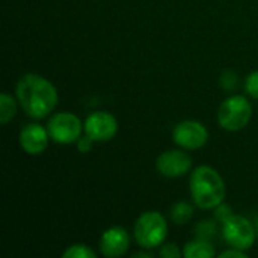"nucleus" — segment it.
<instances>
[{"instance_id": "f257e3e1", "label": "nucleus", "mask_w": 258, "mask_h": 258, "mask_svg": "<svg viewBox=\"0 0 258 258\" xmlns=\"http://www.w3.org/2000/svg\"><path fill=\"white\" fill-rule=\"evenodd\" d=\"M17 100L21 109L35 119H44L57 104V91L51 82L39 74H24L17 82Z\"/></svg>"}, {"instance_id": "f03ea898", "label": "nucleus", "mask_w": 258, "mask_h": 258, "mask_svg": "<svg viewBox=\"0 0 258 258\" xmlns=\"http://www.w3.org/2000/svg\"><path fill=\"white\" fill-rule=\"evenodd\" d=\"M190 195L197 207L203 210H213L224 203L227 187L221 174L212 166L201 165L190 174Z\"/></svg>"}, {"instance_id": "7ed1b4c3", "label": "nucleus", "mask_w": 258, "mask_h": 258, "mask_svg": "<svg viewBox=\"0 0 258 258\" xmlns=\"http://www.w3.org/2000/svg\"><path fill=\"white\" fill-rule=\"evenodd\" d=\"M133 234L139 246L144 249H154L163 245L168 236V222L159 212H145L136 219Z\"/></svg>"}, {"instance_id": "20e7f679", "label": "nucleus", "mask_w": 258, "mask_h": 258, "mask_svg": "<svg viewBox=\"0 0 258 258\" xmlns=\"http://www.w3.org/2000/svg\"><path fill=\"white\" fill-rule=\"evenodd\" d=\"M252 118V106L243 95H233L224 100L218 109V122L227 132L245 128Z\"/></svg>"}, {"instance_id": "39448f33", "label": "nucleus", "mask_w": 258, "mask_h": 258, "mask_svg": "<svg viewBox=\"0 0 258 258\" xmlns=\"http://www.w3.org/2000/svg\"><path fill=\"white\" fill-rule=\"evenodd\" d=\"M47 130L51 141L60 145H70L82 138L85 125L77 115L71 112H59L50 116Z\"/></svg>"}, {"instance_id": "423d86ee", "label": "nucleus", "mask_w": 258, "mask_h": 258, "mask_svg": "<svg viewBox=\"0 0 258 258\" xmlns=\"http://www.w3.org/2000/svg\"><path fill=\"white\" fill-rule=\"evenodd\" d=\"M222 234L225 242L231 248H237L242 251L251 249L257 237L252 222L239 215H233L227 222L222 224Z\"/></svg>"}, {"instance_id": "0eeeda50", "label": "nucleus", "mask_w": 258, "mask_h": 258, "mask_svg": "<svg viewBox=\"0 0 258 258\" xmlns=\"http://www.w3.org/2000/svg\"><path fill=\"white\" fill-rule=\"evenodd\" d=\"M172 138L174 142L184 150H200L209 141V130L200 121L186 119L174 127Z\"/></svg>"}, {"instance_id": "6e6552de", "label": "nucleus", "mask_w": 258, "mask_h": 258, "mask_svg": "<svg viewBox=\"0 0 258 258\" xmlns=\"http://www.w3.org/2000/svg\"><path fill=\"white\" fill-rule=\"evenodd\" d=\"M85 135L92 138L95 142L112 141L118 133L116 118L104 110L92 112L85 119Z\"/></svg>"}, {"instance_id": "1a4fd4ad", "label": "nucleus", "mask_w": 258, "mask_h": 258, "mask_svg": "<svg viewBox=\"0 0 258 258\" xmlns=\"http://www.w3.org/2000/svg\"><path fill=\"white\" fill-rule=\"evenodd\" d=\"M156 168L166 178H178L192 169V159L181 150H168L157 157Z\"/></svg>"}, {"instance_id": "9d476101", "label": "nucleus", "mask_w": 258, "mask_h": 258, "mask_svg": "<svg viewBox=\"0 0 258 258\" xmlns=\"http://www.w3.org/2000/svg\"><path fill=\"white\" fill-rule=\"evenodd\" d=\"M48 130L39 124H27L21 128L18 141L24 153L30 156L42 154L48 147Z\"/></svg>"}, {"instance_id": "9b49d317", "label": "nucleus", "mask_w": 258, "mask_h": 258, "mask_svg": "<svg viewBox=\"0 0 258 258\" xmlns=\"http://www.w3.org/2000/svg\"><path fill=\"white\" fill-rule=\"evenodd\" d=\"M130 248V236L122 227L107 228L100 239V251L104 257L116 258L124 255Z\"/></svg>"}, {"instance_id": "f8f14e48", "label": "nucleus", "mask_w": 258, "mask_h": 258, "mask_svg": "<svg viewBox=\"0 0 258 258\" xmlns=\"http://www.w3.org/2000/svg\"><path fill=\"white\" fill-rule=\"evenodd\" d=\"M183 255L186 258H213L216 255V251L209 240L197 239L184 246Z\"/></svg>"}, {"instance_id": "ddd939ff", "label": "nucleus", "mask_w": 258, "mask_h": 258, "mask_svg": "<svg viewBox=\"0 0 258 258\" xmlns=\"http://www.w3.org/2000/svg\"><path fill=\"white\" fill-rule=\"evenodd\" d=\"M192 218H194V207L189 203L180 201V203L172 206V209H171V219L177 225H186L187 222H190Z\"/></svg>"}, {"instance_id": "4468645a", "label": "nucleus", "mask_w": 258, "mask_h": 258, "mask_svg": "<svg viewBox=\"0 0 258 258\" xmlns=\"http://www.w3.org/2000/svg\"><path fill=\"white\" fill-rule=\"evenodd\" d=\"M17 113V103L12 98V95L3 92L0 94V124L6 125L9 121L14 119Z\"/></svg>"}, {"instance_id": "2eb2a0df", "label": "nucleus", "mask_w": 258, "mask_h": 258, "mask_svg": "<svg viewBox=\"0 0 258 258\" xmlns=\"http://www.w3.org/2000/svg\"><path fill=\"white\" fill-rule=\"evenodd\" d=\"M63 258H95V252L89 246L77 243V245L70 246L63 252Z\"/></svg>"}, {"instance_id": "dca6fc26", "label": "nucleus", "mask_w": 258, "mask_h": 258, "mask_svg": "<svg viewBox=\"0 0 258 258\" xmlns=\"http://www.w3.org/2000/svg\"><path fill=\"white\" fill-rule=\"evenodd\" d=\"M195 234L198 239L203 240H210L216 234V224L213 221H201L195 227Z\"/></svg>"}, {"instance_id": "f3484780", "label": "nucleus", "mask_w": 258, "mask_h": 258, "mask_svg": "<svg viewBox=\"0 0 258 258\" xmlns=\"http://www.w3.org/2000/svg\"><path fill=\"white\" fill-rule=\"evenodd\" d=\"M245 89H246V94L252 98L258 100V70L251 73L246 80H245Z\"/></svg>"}, {"instance_id": "a211bd4d", "label": "nucleus", "mask_w": 258, "mask_h": 258, "mask_svg": "<svg viewBox=\"0 0 258 258\" xmlns=\"http://www.w3.org/2000/svg\"><path fill=\"white\" fill-rule=\"evenodd\" d=\"M213 210H215V212H213L215 219H216L218 222H221V224L227 222V221L233 216V213H231V207H230L228 204H224V203H221V204H219L218 207H215Z\"/></svg>"}, {"instance_id": "6ab92c4d", "label": "nucleus", "mask_w": 258, "mask_h": 258, "mask_svg": "<svg viewBox=\"0 0 258 258\" xmlns=\"http://www.w3.org/2000/svg\"><path fill=\"white\" fill-rule=\"evenodd\" d=\"M159 255L162 258H178L181 257V251L180 248L175 245V243H165L162 245L160 251H159Z\"/></svg>"}, {"instance_id": "aec40b11", "label": "nucleus", "mask_w": 258, "mask_h": 258, "mask_svg": "<svg viewBox=\"0 0 258 258\" xmlns=\"http://www.w3.org/2000/svg\"><path fill=\"white\" fill-rule=\"evenodd\" d=\"M221 83L227 91H233L237 86V76L233 71H225L221 77Z\"/></svg>"}, {"instance_id": "412c9836", "label": "nucleus", "mask_w": 258, "mask_h": 258, "mask_svg": "<svg viewBox=\"0 0 258 258\" xmlns=\"http://www.w3.org/2000/svg\"><path fill=\"white\" fill-rule=\"evenodd\" d=\"M94 139L92 138H89L88 135H85L83 138H80L79 141H77V150L80 151V153H89L91 150H92V147H94Z\"/></svg>"}, {"instance_id": "4be33fe9", "label": "nucleus", "mask_w": 258, "mask_h": 258, "mask_svg": "<svg viewBox=\"0 0 258 258\" xmlns=\"http://www.w3.org/2000/svg\"><path fill=\"white\" fill-rule=\"evenodd\" d=\"M221 258H248L246 251H242V249H237V248H233V249H227L224 252L219 254Z\"/></svg>"}, {"instance_id": "5701e85b", "label": "nucleus", "mask_w": 258, "mask_h": 258, "mask_svg": "<svg viewBox=\"0 0 258 258\" xmlns=\"http://www.w3.org/2000/svg\"><path fill=\"white\" fill-rule=\"evenodd\" d=\"M133 257L151 258V257H153V254H150V252H145V251H142V252H136V254H133Z\"/></svg>"}]
</instances>
